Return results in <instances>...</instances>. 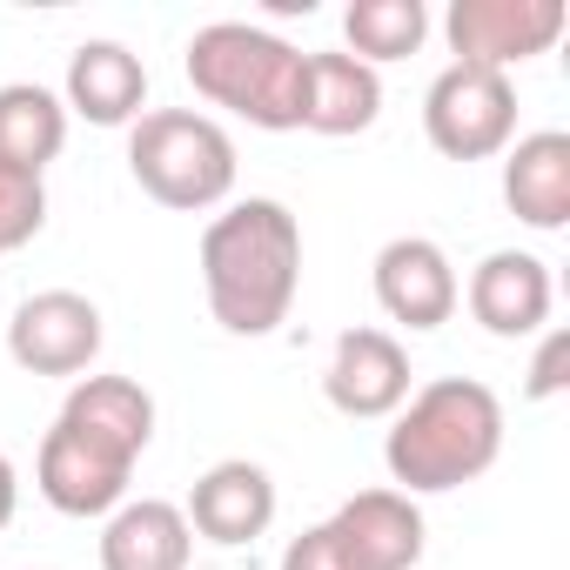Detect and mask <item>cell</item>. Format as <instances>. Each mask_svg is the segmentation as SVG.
Masks as SVG:
<instances>
[{"label":"cell","instance_id":"cell-18","mask_svg":"<svg viewBox=\"0 0 570 570\" xmlns=\"http://www.w3.org/2000/svg\"><path fill=\"white\" fill-rule=\"evenodd\" d=\"M188 557L195 530L168 497H135L101 523V570H188Z\"/></svg>","mask_w":570,"mask_h":570},{"label":"cell","instance_id":"cell-9","mask_svg":"<svg viewBox=\"0 0 570 570\" xmlns=\"http://www.w3.org/2000/svg\"><path fill=\"white\" fill-rule=\"evenodd\" d=\"M323 396L330 410L356 416V423H383L410 403V350L390 330H343L336 356L323 370Z\"/></svg>","mask_w":570,"mask_h":570},{"label":"cell","instance_id":"cell-17","mask_svg":"<svg viewBox=\"0 0 570 570\" xmlns=\"http://www.w3.org/2000/svg\"><path fill=\"white\" fill-rule=\"evenodd\" d=\"M383 115V75L356 55H309L303 68V128L309 135H363Z\"/></svg>","mask_w":570,"mask_h":570},{"label":"cell","instance_id":"cell-23","mask_svg":"<svg viewBox=\"0 0 570 570\" xmlns=\"http://www.w3.org/2000/svg\"><path fill=\"white\" fill-rule=\"evenodd\" d=\"M563 363H570V336L550 330L543 350H537V363H530V396H557L563 390Z\"/></svg>","mask_w":570,"mask_h":570},{"label":"cell","instance_id":"cell-12","mask_svg":"<svg viewBox=\"0 0 570 570\" xmlns=\"http://www.w3.org/2000/svg\"><path fill=\"white\" fill-rule=\"evenodd\" d=\"M181 517H188L195 537H208V543H222V550H242V543H255V537L275 523V483H268L262 463L228 456V463H215V470L195 476Z\"/></svg>","mask_w":570,"mask_h":570},{"label":"cell","instance_id":"cell-5","mask_svg":"<svg viewBox=\"0 0 570 570\" xmlns=\"http://www.w3.org/2000/svg\"><path fill=\"white\" fill-rule=\"evenodd\" d=\"M423 135L450 161H490L517 141V88L497 68L450 61L423 95Z\"/></svg>","mask_w":570,"mask_h":570},{"label":"cell","instance_id":"cell-22","mask_svg":"<svg viewBox=\"0 0 570 570\" xmlns=\"http://www.w3.org/2000/svg\"><path fill=\"white\" fill-rule=\"evenodd\" d=\"M275 570H350V557H343V543L330 537V523H309L303 537L282 543V563H275Z\"/></svg>","mask_w":570,"mask_h":570},{"label":"cell","instance_id":"cell-10","mask_svg":"<svg viewBox=\"0 0 570 570\" xmlns=\"http://www.w3.org/2000/svg\"><path fill=\"white\" fill-rule=\"evenodd\" d=\"M128 476L135 463L95 450L88 436H75L68 423H55L41 436V456H35V490L61 510V517H115L128 503Z\"/></svg>","mask_w":570,"mask_h":570},{"label":"cell","instance_id":"cell-7","mask_svg":"<svg viewBox=\"0 0 570 570\" xmlns=\"http://www.w3.org/2000/svg\"><path fill=\"white\" fill-rule=\"evenodd\" d=\"M101 309L81 296V289H41L14 309L8 323V356L28 370V376H75L95 370L101 356Z\"/></svg>","mask_w":570,"mask_h":570},{"label":"cell","instance_id":"cell-14","mask_svg":"<svg viewBox=\"0 0 570 570\" xmlns=\"http://www.w3.org/2000/svg\"><path fill=\"white\" fill-rule=\"evenodd\" d=\"M55 423H68L75 436H88L121 463H141V450L155 443V396L135 376H81Z\"/></svg>","mask_w":570,"mask_h":570},{"label":"cell","instance_id":"cell-11","mask_svg":"<svg viewBox=\"0 0 570 570\" xmlns=\"http://www.w3.org/2000/svg\"><path fill=\"white\" fill-rule=\"evenodd\" d=\"M470 316L490 330V336H503V343H517V336H537L543 323H550V303H557V289H550V262L543 255H530V248H490L476 268H470Z\"/></svg>","mask_w":570,"mask_h":570},{"label":"cell","instance_id":"cell-19","mask_svg":"<svg viewBox=\"0 0 570 570\" xmlns=\"http://www.w3.org/2000/svg\"><path fill=\"white\" fill-rule=\"evenodd\" d=\"M68 148V108L41 81H8L0 88V161L41 175Z\"/></svg>","mask_w":570,"mask_h":570},{"label":"cell","instance_id":"cell-4","mask_svg":"<svg viewBox=\"0 0 570 570\" xmlns=\"http://www.w3.org/2000/svg\"><path fill=\"white\" fill-rule=\"evenodd\" d=\"M128 175L141 181L148 202H161L175 215H202L235 195V141L215 115L148 108L128 128Z\"/></svg>","mask_w":570,"mask_h":570},{"label":"cell","instance_id":"cell-8","mask_svg":"<svg viewBox=\"0 0 570 570\" xmlns=\"http://www.w3.org/2000/svg\"><path fill=\"white\" fill-rule=\"evenodd\" d=\"M370 282H376L383 316L403 323V330H443V323L456 316V303H463V282H456L443 242H430V235H396V242H383Z\"/></svg>","mask_w":570,"mask_h":570},{"label":"cell","instance_id":"cell-1","mask_svg":"<svg viewBox=\"0 0 570 570\" xmlns=\"http://www.w3.org/2000/svg\"><path fill=\"white\" fill-rule=\"evenodd\" d=\"M202 289L228 336H275L303 289V222L275 195H248L202 228Z\"/></svg>","mask_w":570,"mask_h":570},{"label":"cell","instance_id":"cell-2","mask_svg":"<svg viewBox=\"0 0 570 570\" xmlns=\"http://www.w3.org/2000/svg\"><path fill=\"white\" fill-rule=\"evenodd\" d=\"M497 456H503V403L476 376H436V383H423L396 410V423L383 436V463H390V483L403 497L463 490Z\"/></svg>","mask_w":570,"mask_h":570},{"label":"cell","instance_id":"cell-15","mask_svg":"<svg viewBox=\"0 0 570 570\" xmlns=\"http://www.w3.org/2000/svg\"><path fill=\"white\" fill-rule=\"evenodd\" d=\"M61 108H75L95 128H135L148 108V68L135 48L121 41H81L68 55V95Z\"/></svg>","mask_w":570,"mask_h":570},{"label":"cell","instance_id":"cell-13","mask_svg":"<svg viewBox=\"0 0 570 570\" xmlns=\"http://www.w3.org/2000/svg\"><path fill=\"white\" fill-rule=\"evenodd\" d=\"M330 537L343 543L350 570H416L423 563V510L403 490H356L330 517Z\"/></svg>","mask_w":570,"mask_h":570},{"label":"cell","instance_id":"cell-20","mask_svg":"<svg viewBox=\"0 0 570 570\" xmlns=\"http://www.w3.org/2000/svg\"><path fill=\"white\" fill-rule=\"evenodd\" d=\"M343 35H350V55L356 61H403L423 48L430 35V8L423 0H350V14H343Z\"/></svg>","mask_w":570,"mask_h":570},{"label":"cell","instance_id":"cell-6","mask_svg":"<svg viewBox=\"0 0 570 570\" xmlns=\"http://www.w3.org/2000/svg\"><path fill=\"white\" fill-rule=\"evenodd\" d=\"M563 21H570L563 0H450L443 35H450L456 61L510 75L517 61L550 55L557 35H563Z\"/></svg>","mask_w":570,"mask_h":570},{"label":"cell","instance_id":"cell-24","mask_svg":"<svg viewBox=\"0 0 570 570\" xmlns=\"http://www.w3.org/2000/svg\"><path fill=\"white\" fill-rule=\"evenodd\" d=\"M14 510H21V476H14V463L0 456V530L14 523Z\"/></svg>","mask_w":570,"mask_h":570},{"label":"cell","instance_id":"cell-3","mask_svg":"<svg viewBox=\"0 0 570 570\" xmlns=\"http://www.w3.org/2000/svg\"><path fill=\"white\" fill-rule=\"evenodd\" d=\"M188 81L202 101L242 115L248 128H268V135H289L303 128V68L309 55H296L282 35L268 28H248V21H208L195 41H188Z\"/></svg>","mask_w":570,"mask_h":570},{"label":"cell","instance_id":"cell-16","mask_svg":"<svg viewBox=\"0 0 570 570\" xmlns=\"http://www.w3.org/2000/svg\"><path fill=\"white\" fill-rule=\"evenodd\" d=\"M503 202L523 228H543V235L570 222V135L563 128H537L503 148Z\"/></svg>","mask_w":570,"mask_h":570},{"label":"cell","instance_id":"cell-21","mask_svg":"<svg viewBox=\"0 0 570 570\" xmlns=\"http://www.w3.org/2000/svg\"><path fill=\"white\" fill-rule=\"evenodd\" d=\"M41 228H48V188H41V175L0 161V255L28 248Z\"/></svg>","mask_w":570,"mask_h":570}]
</instances>
